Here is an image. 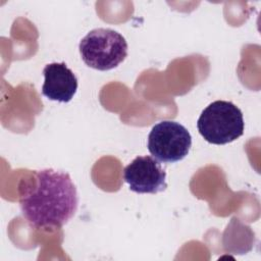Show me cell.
I'll list each match as a JSON object with an SVG mask.
<instances>
[{
	"instance_id": "obj_4",
	"label": "cell",
	"mask_w": 261,
	"mask_h": 261,
	"mask_svg": "<svg viewBox=\"0 0 261 261\" xmlns=\"http://www.w3.org/2000/svg\"><path fill=\"white\" fill-rule=\"evenodd\" d=\"M192 146L189 130L180 123L162 120L156 123L148 136V150L163 163H174L184 159Z\"/></svg>"
},
{
	"instance_id": "obj_6",
	"label": "cell",
	"mask_w": 261,
	"mask_h": 261,
	"mask_svg": "<svg viewBox=\"0 0 261 261\" xmlns=\"http://www.w3.org/2000/svg\"><path fill=\"white\" fill-rule=\"evenodd\" d=\"M42 94L50 100L69 102L77 90V79L64 62L47 64L43 69Z\"/></svg>"
},
{
	"instance_id": "obj_2",
	"label": "cell",
	"mask_w": 261,
	"mask_h": 261,
	"mask_svg": "<svg viewBox=\"0 0 261 261\" xmlns=\"http://www.w3.org/2000/svg\"><path fill=\"white\" fill-rule=\"evenodd\" d=\"M197 127L208 143L225 145L243 136L245 122L238 106L229 101L217 100L202 111Z\"/></svg>"
},
{
	"instance_id": "obj_3",
	"label": "cell",
	"mask_w": 261,
	"mask_h": 261,
	"mask_svg": "<svg viewBox=\"0 0 261 261\" xmlns=\"http://www.w3.org/2000/svg\"><path fill=\"white\" fill-rule=\"evenodd\" d=\"M83 61L97 70L117 67L127 56V43L122 35L111 29H95L80 42Z\"/></svg>"
},
{
	"instance_id": "obj_5",
	"label": "cell",
	"mask_w": 261,
	"mask_h": 261,
	"mask_svg": "<svg viewBox=\"0 0 261 261\" xmlns=\"http://www.w3.org/2000/svg\"><path fill=\"white\" fill-rule=\"evenodd\" d=\"M123 179L137 194H157L167 188L166 172L151 156L136 157L125 166Z\"/></svg>"
},
{
	"instance_id": "obj_1",
	"label": "cell",
	"mask_w": 261,
	"mask_h": 261,
	"mask_svg": "<svg viewBox=\"0 0 261 261\" xmlns=\"http://www.w3.org/2000/svg\"><path fill=\"white\" fill-rule=\"evenodd\" d=\"M37 185L20 198L22 216L36 228L62 227L75 214L76 188L66 172L51 168L36 172Z\"/></svg>"
}]
</instances>
